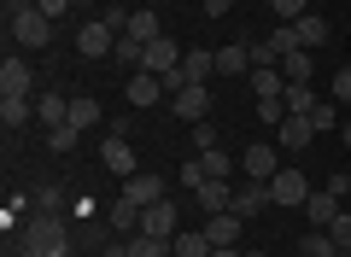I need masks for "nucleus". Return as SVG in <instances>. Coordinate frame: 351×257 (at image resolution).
<instances>
[{
    "mask_svg": "<svg viewBox=\"0 0 351 257\" xmlns=\"http://www.w3.org/2000/svg\"><path fill=\"white\" fill-rule=\"evenodd\" d=\"M18 257H71V228L59 210H36L18 228Z\"/></svg>",
    "mask_w": 351,
    "mask_h": 257,
    "instance_id": "1",
    "label": "nucleus"
},
{
    "mask_svg": "<svg viewBox=\"0 0 351 257\" xmlns=\"http://www.w3.org/2000/svg\"><path fill=\"white\" fill-rule=\"evenodd\" d=\"M311 175L293 170V164H281L276 175H269V205H287V210H304V199H311Z\"/></svg>",
    "mask_w": 351,
    "mask_h": 257,
    "instance_id": "2",
    "label": "nucleus"
},
{
    "mask_svg": "<svg viewBox=\"0 0 351 257\" xmlns=\"http://www.w3.org/2000/svg\"><path fill=\"white\" fill-rule=\"evenodd\" d=\"M182 41L176 36H158V41H147V53H141V71H152V76H170V71H182Z\"/></svg>",
    "mask_w": 351,
    "mask_h": 257,
    "instance_id": "3",
    "label": "nucleus"
},
{
    "mask_svg": "<svg viewBox=\"0 0 351 257\" xmlns=\"http://www.w3.org/2000/svg\"><path fill=\"white\" fill-rule=\"evenodd\" d=\"M112 47H117V29L106 24V18H88V24L76 29V53H82V59H106Z\"/></svg>",
    "mask_w": 351,
    "mask_h": 257,
    "instance_id": "4",
    "label": "nucleus"
},
{
    "mask_svg": "<svg viewBox=\"0 0 351 257\" xmlns=\"http://www.w3.org/2000/svg\"><path fill=\"white\" fill-rule=\"evenodd\" d=\"M240 170H246V182H269V175L281 170V147H269V140H252L246 158H240Z\"/></svg>",
    "mask_w": 351,
    "mask_h": 257,
    "instance_id": "5",
    "label": "nucleus"
},
{
    "mask_svg": "<svg viewBox=\"0 0 351 257\" xmlns=\"http://www.w3.org/2000/svg\"><path fill=\"white\" fill-rule=\"evenodd\" d=\"M141 234H158V240H176V234H182V210H176L170 199L147 205V210H141Z\"/></svg>",
    "mask_w": 351,
    "mask_h": 257,
    "instance_id": "6",
    "label": "nucleus"
},
{
    "mask_svg": "<svg viewBox=\"0 0 351 257\" xmlns=\"http://www.w3.org/2000/svg\"><path fill=\"white\" fill-rule=\"evenodd\" d=\"M0 94H36V71H29L24 53H6L0 59Z\"/></svg>",
    "mask_w": 351,
    "mask_h": 257,
    "instance_id": "7",
    "label": "nucleus"
},
{
    "mask_svg": "<svg viewBox=\"0 0 351 257\" xmlns=\"http://www.w3.org/2000/svg\"><path fill=\"white\" fill-rule=\"evenodd\" d=\"M170 106H176L182 123H205V117H211V88L193 82V88H182V94H170Z\"/></svg>",
    "mask_w": 351,
    "mask_h": 257,
    "instance_id": "8",
    "label": "nucleus"
},
{
    "mask_svg": "<svg viewBox=\"0 0 351 257\" xmlns=\"http://www.w3.org/2000/svg\"><path fill=\"white\" fill-rule=\"evenodd\" d=\"M12 41H18V47H47V41H53V18H47V12L12 18Z\"/></svg>",
    "mask_w": 351,
    "mask_h": 257,
    "instance_id": "9",
    "label": "nucleus"
},
{
    "mask_svg": "<svg viewBox=\"0 0 351 257\" xmlns=\"http://www.w3.org/2000/svg\"><path fill=\"white\" fill-rule=\"evenodd\" d=\"M311 140H316V123L299 117V111H287V123L276 129V147H281V152H304Z\"/></svg>",
    "mask_w": 351,
    "mask_h": 257,
    "instance_id": "10",
    "label": "nucleus"
},
{
    "mask_svg": "<svg viewBox=\"0 0 351 257\" xmlns=\"http://www.w3.org/2000/svg\"><path fill=\"white\" fill-rule=\"evenodd\" d=\"M123 94H129V106H135V111H147V106H158V99L170 94V88H164L152 71H135V76L123 82Z\"/></svg>",
    "mask_w": 351,
    "mask_h": 257,
    "instance_id": "11",
    "label": "nucleus"
},
{
    "mask_svg": "<svg viewBox=\"0 0 351 257\" xmlns=\"http://www.w3.org/2000/svg\"><path fill=\"white\" fill-rule=\"evenodd\" d=\"M100 164H106L112 175H123V182H129V175H135V147H129V135H106Z\"/></svg>",
    "mask_w": 351,
    "mask_h": 257,
    "instance_id": "12",
    "label": "nucleus"
},
{
    "mask_svg": "<svg viewBox=\"0 0 351 257\" xmlns=\"http://www.w3.org/2000/svg\"><path fill=\"white\" fill-rule=\"evenodd\" d=\"M36 123H47V129L71 123V99H64L59 88H41V94H36Z\"/></svg>",
    "mask_w": 351,
    "mask_h": 257,
    "instance_id": "13",
    "label": "nucleus"
},
{
    "mask_svg": "<svg viewBox=\"0 0 351 257\" xmlns=\"http://www.w3.org/2000/svg\"><path fill=\"white\" fill-rule=\"evenodd\" d=\"M263 205H269V182H240V187H234V205H228V210L252 222V217H258Z\"/></svg>",
    "mask_w": 351,
    "mask_h": 257,
    "instance_id": "14",
    "label": "nucleus"
},
{
    "mask_svg": "<svg viewBox=\"0 0 351 257\" xmlns=\"http://www.w3.org/2000/svg\"><path fill=\"white\" fill-rule=\"evenodd\" d=\"M240 222H246V217H234V210H217V217H205L199 228H205V240H211V245H240Z\"/></svg>",
    "mask_w": 351,
    "mask_h": 257,
    "instance_id": "15",
    "label": "nucleus"
},
{
    "mask_svg": "<svg viewBox=\"0 0 351 257\" xmlns=\"http://www.w3.org/2000/svg\"><path fill=\"white\" fill-rule=\"evenodd\" d=\"M123 199H129V205H141V210L158 205V199H164V175H129V182H123Z\"/></svg>",
    "mask_w": 351,
    "mask_h": 257,
    "instance_id": "16",
    "label": "nucleus"
},
{
    "mask_svg": "<svg viewBox=\"0 0 351 257\" xmlns=\"http://www.w3.org/2000/svg\"><path fill=\"white\" fill-rule=\"evenodd\" d=\"M252 94L258 99H276V94H287V76H281V64H252Z\"/></svg>",
    "mask_w": 351,
    "mask_h": 257,
    "instance_id": "17",
    "label": "nucleus"
},
{
    "mask_svg": "<svg viewBox=\"0 0 351 257\" xmlns=\"http://www.w3.org/2000/svg\"><path fill=\"white\" fill-rule=\"evenodd\" d=\"M36 117V94H0V123L6 129H24Z\"/></svg>",
    "mask_w": 351,
    "mask_h": 257,
    "instance_id": "18",
    "label": "nucleus"
},
{
    "mask_svg": "<svg viewBox=\"0 0 351 257\" xmlns=\"http://www.w3.org/2000/svg\"><path fill=\"white\" fill-rule=\"evenodd\" d=\"M193 199H199L205 217H217V210L234 205V187H228V182H199V187H193Z\"/></svg>",
    "mask_w": 351,
    "mask_h": 257,
    "instance_id": "19",
    "label": "nucleus"
},
{
    "mask_svg": "<svg viewBox=\"0 0 351 257\" xmlns=\"http://www.w3.org/2000/svg\"><path fill=\"white\" fill-rule=\"evenodd\" d=\"M293 41H299L304 53H316V47L328 41V18H322V12H304L299 24H293Z\"/></svg>",
    "mask_w": 351,
    "mask_h": 257,
    "instance_id": "20",
    "label": "nucleus"
},
{
    "mask_svg": "<svg viewBox=\"0 0 351 257\" xmlns=\"http://www.w3.org/2000/svg\"><path fill=\"white\" fill-rule=\"evenodd\" d=\"M217 76H252V47H246V41L217 47Z\"/></svg>",
    "mask_w": 351,
    "mask_h": 257,
    "instance_id": "21",
    "label": "nucleus"
},
{
    "mask_svg": "<svg viewBox=\"0 0 351 257\" xmlns=\"http://www.w3.org/2000/svg\"><path fill=\"white\" fill-rule=\"evenodd\" d=\"M304 217H311L316 228H328V222L339 217V193H328V187H316V193L304 199Z\"/></svg>",
    "mask_w": 351,
    "mask_h": 257,
    "instance_id": "22",
    "label": "nucleus"
},
{
    "mask_svg": "<svg viewBox=\"0 0 351 257\" xmlns=\"http://www.w3.org/2000/svg\"><path fill=\"white\" fill-rule=\"evenodd\" d=\"M106 228H112V234H123V240H129V234H141V205L117 199V205L106 210Z\"/></svg>",
    "mask_w": 351,
    "mask_h": 257,
    "instance_id": "23",
    "label": "nucleus"
},
{
    "mask_svg": "<svg viewBox=\"0 0 351 257\" xmlns=\"http://www.w3.org/2000/svg\"><path fill=\"white\" fill-rule=\"evenodd\" d=\"M123 36H135L141 47H147V41L164 36V24H158V12H152V6H141V12H129V29H123Z\"/></svg>",
    "mask_w": 351,
    "mask_h": 257,
    "instance_id": "24",
    "label": "nucleus"
},
{
    "mask_svg": "<svg viewBox=\"0 0 351 257\" xmlns=\"http://www.w3.org/2000/svg\"><path fill=\"white\" fill-rule=\"evenodd\" d=\"M193 158H199V175H205V182H228V175H234V158H228L223 147H211V152H193Z\"/></svg>",
    "mask_w": 351,
    "mask_h": 257,
    "instance_id": "25",
    "label": "nucleus"
},
{
    "mask_svg": "<svg viewBox=\"0 0 351 257\" xmlns=\"http://www.w3.org/2000/svg\"><path fill=\"white\" fill-rule=\"evenodd\" d=\"M205 76H217V53H205V47H193L188 59H182V82H205Z\"/></svg>",
    "mask_w": 351,
    "mask_h": 257,
    "instance_id": "26",
    "label": "nucleus"
},
{
    "mask_svg": "<svg viewBox=\"0 0 351 257\" xmlns=\"http://www.w3.org/2000/svg\"><path fill=\"white\" fill-rule=\"evenodd\" d=\"M170 252L176 257H211V240H205V228H182L170 240Z\"/></svg>",
    "mask_w": 351,
    "mask_h": 257,
    "instance_id": "27",
    "label": "nucleus"
},
{
    "mask_svg": "<svg viewBox=\"0 0 351 257\" xmlns=\"http://www.w3.org/2000/svg\"><path fill=\"white\" fill-rule=\"evenodd\" d=\"M281 99H287V111H299V117H311V111L322 106V94H316L311 82H287V94H281Z\"/></svg>",
    "mask_w": 351,
    "mask_h": 257,
    "instance_id": "28",
    "label": "nucleus"
},
{
    "mask_svg": "<svg viewBox=\"0 0 351 257\" xmlns=\"http://www.w3.org/2000/svg\"><path fill=\"white\" fill-rule=\"evenodd\" d=\"M281 76H287V82H311V76H316V59H311L304 47H293L287 59H281Z\"/></svg>",
    "mask_w": 351,
    "mask_h": 257,
    "instance_id": "29",
    "label": "nucleus"
},
{
    "mask_svg": "<svg viewBox=\"0 0 351 257\" xmlns=\"http://www.w3.org/2000/svg\"><path fill=\"white\" fill-rule=\"evenodd\" d=\"M94 123H100V99H94V94H76L71 99V129H94Z\"/></svg>",
    "mask_w": 351,
    "mask_h": 257,
    "instance_id": "30",
    "label": "nucleus"
},
{
    "mask_svg": "<svg viewBox=\"0 0 351 257\" xmlns=\"http://www.w3.org/2000/svg\"><path fill=\"white\" fill-rule=\"evenodd\" d=\"M129 257H170V240H158V234H129Z\"/></svg>",
    "mask_w": 351,
    "mask_h": 257,
    "instance_id": "31",
    "label": "nucleus"
},
{
    "mask_svg": "<svg viewBox=\"0 0 351 257\" xmlns=\"http://www.w3.org/2000/svg\"><path fill=\"white\" fill-rule=\"evenodd\" d=\"M299 257H339V245H334V234H328V228H316V234H304V240H299Z\"/></svg>",
    "mask_w": 351,
    "mask_h": 257,
    "instance_id": "32",
    "label": "nucleus"
},
{
    "mask_svg": "<svg viewBox=\"0 0 351 257\" xmlns=\"http://www.w3.org/2000/svg\"><path fill=\"white\" fill-rule=\"evenodd\" d=\"M141 53H147V47H141V41H135V36H117V47H112V59H117V64H123V71H129V76H135V71H141Z\"/></svg>",
    "mask_w": 351,
    "mask_h": 257,
    "instance_id": "33",
    "label": "nucleus"
},
{
    "mask_svg": "<svg viewBox=\"0 0 351 257\" xmlns=\"http://www.w3.org/2000/svg\"><path fill=\"white\" fill-rule=\"evenodd\" d=\"M76 140H82V129H71V123L47 129V147H53V152H76Z\"/></svg>",
    "mask_w": 351,
    "mask_h": 257,
    "instance_id": "34",
    "label": "nucleus"
},
{
    "mask_svg": "<svg viewBox=\"0 0 351 257\" xmlns=\"http://www.w3.org/2000/svg\"><path fill=\"white\" fill-rule=\"evenodd\" d=\"M328 234H334V245H339V257H351V210H339V217L328 222Z\"/></svg>",
    "mask_w": 351,
    "mask_h": 257,
    "instance_id": "35",
    "label": "nucleus"
},
{
    "mask_svg": "<svg viewBox=\"0 0 351 257\" xmlns=\"http://www.w3.org/2000/svg\"><path fill=\"white\" fill-rule=\"evenodd\" d=\"M258 123H276V129H281V123H287V99H258Z\"/></svg>",
    "mask_w": 351,
    "mask_h": 257,
    "instance_id": "36",
    "label": "nucleus"
},
{
    "mask_svg": "<svg viewBox=\"0 0 351 257\" xmlns=\"http://www.w3.org/2000/svg\"><path fill=\"white\" fill-rule=\"evenodd\" d=\"M269 6H276V18H281V24H299V18L311 12L304 0H269Z\"/></svg>",
    "mask_w": 351,
    "mask_h": 257,
    "instance_id": "37",
    "label": "nucleus"
},
{
    "mask_svg": "<svg viewBox=\"0 0 351 257\" xmlns=\"http://www.w3.org/2000/svg\"><path fill=\"white\" fill-rule=\"evenodd\" d=\"M311 123H316V129H334V123H339V111H334V99H322V106L311 111Z\"/></svg>",
    "mask_w": 351,
    "mask_h": 257,
    "instance_id": "38",
    "label": "nucleus"
},
{
    "mask_svg": "<svg viewBox=\"0 0 351 257\" xmlns=\"http://www.w3.org/2000/svg\"><path fill=\"white\" fill-rule=\"evenodd\" d=\"M29 199H36V210H59V187H47V182H41Z\"/></svg>",
    "mask_w": 351,
    "mask_h": 257,
    "instance_id": "39",
    "label": "nucleus"
},
{
    "mask_svg": "<svg viewBox=\"0 0 351 257\" xmlns=\"http://www.w3.org/2000/svg\"><path fill=\"white\" fill-rule=\"evenodd\" d=\"M71 6H76V0H36V12H47V18H53V24H59V18H64V12H71Z\"/></svg>",
    "mask_w": 351,
    "mask_h": 257,
    "instance_id": "40",
    "label": "nucleus"
},
{
    "mask_svg": "<svg viewBox=\"0 0 351 257\" xmlns=\"http://www.w3.org/2000/svg\"><path fill=\"white\" fill-rule=\"evenodd\" d=\"M193 147H199V152L217 147V129H211V123H193Z\"/></svg>",
    "mask_w": 351,
    "mask_h": 257,
    "instance_id": "41",
    "label": "nucleus"
},
{
    "mask_svg": "<svg viewBox=\"0 0 351 257\" xmlns=\"http://www.w3.org/2000/svg\"><path fill=\"white\" fill-rule=\"evenodd\" d=\"M205 182V175H199V158H188V164H182V187H188V193H193V187H199Z\"/></svg>",
    "mask_w": 351,
    "mask_h": 257,
    "instance_id": "42",
    "label": "nucleus"
},
{
    "mask_svg": "<svg viewBox=\"0 0 351 257\" xmlns=\"http://www.w3.org/2000/svg\"><path fill=\"white\" fill-rule=\"evenodd\" d=\"M0 6H6V24H12V18H24V12H36V0H0Z\"/></svg>",
    "mask_w": 351,
    "mask_h": 257,
    "instance_id": "43",
    "label": "nucleus"
},
{
    "mask_svg": "<svg viewBox=\"0 0 351 257\" xmlns=\"http://www.w3.org/2000/svg\"><path fill=\"white\" fill-rule=\"evenodd\" d=\"M334 99H351V64H346V71H334Z\"/></svg>",
    "mask_w": 351,
    "mask_h": 257,
    "instance_id": "44",
    "label": "nucleus"
},
{
    "mask_svg": "<svg viewBox=\"0 0 351 257\" xmlns=\"http://www.w3.org/2000/svg\"><path fill=\"white\" fill-rule=\"evenodd\" d=\"M234 12V0H205V18H228Z\"/></svg>",
    "mask_w": 351,
    "mask_h": 257,
    "instance_id": "45",
    "label": "nucleus"
},
{
    "mask_svg": "<svg viewBox=\"0 0 351 257\" xmlns=\"http://www.w3.org/2000/svg\"><path fill=\"white\" fill-rule=\"evenodd\" d=\"M211 257H246L240 245H211Z\"/></svg>",
    "mask_w": 351,
    "mask_h": 257,
    "instance_id": "46",
    "label": "nucleus"
},
{
    "mask_svg": "<svg viewBox=\"0 0 351 257\" xmlns=\"http://www.w3.org/2000/svg\"><path fill=\"white\" fill-rule=\"evenodd\" d=\"M339 140H346V152H351V123H339Z\"/></svg>",
    "mask_w": 351,
    "mask_h": 257,
    "instance_id": "47",
    "label": "nucleus"
},
{
    "mask_svg": "<svg viewBox=\"0 0 351 257\" xmlns=\"http://www.w3.org/2000/svg\"><path fill=\"white\" fill-rule=\"evenodd\" d=\"M246 257H269V252H246Z\"/></svg>",
    "mask_w": 351,
    "mask_h": 257,
    "instance_id": "48",
    "label": "nucleus"
}]
</instances>
